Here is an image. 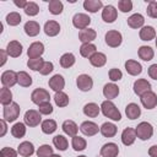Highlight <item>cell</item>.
<instances>
[{
	"label": "cell",
	"instance_id": "1",
	"mask_svg": "<svg viewBox=\"0 0 157 157\" xmlns=\"http://www.w3.org/2000/svg\"><path fill=\"white\" fill-rule=\"evenodd\" d=\"M101 110L103 113L104 117L114 120V121H119L121 119V114L119 112V109L115 107V104L112 101H103L101 104Z\"/></svg>",
	"mask_w": 157,
	"mask_h": 157
},
{
	"label": "cell",
	"instance_id": "2",
	"mask_svg": "<svg viewBox=\"0 0 157 157\" xmlns=\"http://www.w3.org/2000/svg\"><path fill=\"white\" fill-rule=\"evenodd\" d=\"M135 131H136V136H137L140 140H142V141H146V140L151 139L152 135H153V128H152V125H151L150 123H147V121H141V123L136 126Z\"/></svg>",
	"mask_w": 157,
	"mask_h": 157
},
{
	"label": "cell",
	"instance_id": "3",
	"mask_svg": "<svg viewBox=\"0 0 157 157\" xmlns=\"http://www.w3.org/2000/svg\"><path fill=\"white\" fill-rule=\"evenodd\" d=\"M20 112H21V108L17 103L12 102L10 105H6L4 107V113H2V117H4V120L5 121H15L18 115H20Z\"/></svg>",
	"mask_w": 157,
	"mask_h": 157
},
{
	"label": "cell",
	"instance_id": "4",
	"mask_svg": "<svg viewBox=\"0 0 157 157\" xmlns=\"http://www.w3.org/2000/svg\"><path fill=\"white\" fill-rule=\"evenodd\" d=\"M31 101L34 103V104H43V103H47L50 101V94L47 90L44 88H36L32 94H31Z\"/></svg>",
	"mask_w": 157,
	"mask_h": 157
},
{
	"label": "cell",
	"instance_id": "5",
	"mask_svg": "<svg viewBox=\"0 0 157 157\" xmlns=\"http://www.w3.org/2000/svg\"><path fill=\"white\" fill-rule=\"evenodd\" d=\"M123 42V37H121V33L115 31V29H110L105 33V43L107 45L112 47V48H117Z\"/></svg>",
	"mask_w": 157,
	"mask_h": 157
},
{
	"label": "cell",
	"instance_id": "6",
	"mask_svg": "<svg viewBox=\"0 0 157 157\" xmlns=\"http://www.w3.org/2000/svg\"><path fill=\"white\" fill-rule=\"evenodd\" d=\"M25 124L31 126V128H34L37 125H39L40 120H42V117H40V113L38 110H34V109H29L25 113Z\"/></svg>",
	"mask_w": 157,
	"mask_h": 157
},
{
	"label": "cell",
	"instance_id": "7",
	"mask_svg": "<svg viewBox=\"0 0 157 157\" xmlns=\"http://www.w3.org/2000/svg\"><path fill=\"white\" fill-rule=\"evenodd\" d=\"M18 82L17 78V72H15L13 70H6L2 72L1 75V83L4 87H12Z\"/></svg>",
	"mask_w": 157,
	"mask_h": 157
},
{
	"label": "cell",
	"instance_id": "8",
	"mask_svg": "<svg viewBox=\"0 0 157 157\" xmlns=\"http://www.w3.org/2000/svg\"><path fill=\"white\" fill-rule=\"evenodd\" d=\"M91 23V18L86 13H76L72 17V25L74 27H76L77 29H85L88 27V25Z\"/></svg>",
	"mask_w": 157,
	"mask_h": 157
},
{
	"label": "cell",
	"instance_id": "9",
	"mask_svg": "<svg viewBox=\"0 0 157 157\" xmlns=\"http://www.w3.org/2000/svg\"><path fill=\"white\" fill-rule=\"evenodd\" d=\"M76 85H77L80 91L87 92V91H91V88L93 86V80H92L91 76H88L86 74H82L76 78Z\"/></svg>",
	"mask_w": 157,
	"mask_h": 157
},
{
	"label": "cell",
	"instance_id": "10",
	"mask_svg": "<svg viewBox=\"0 0 157 157\" xmlns=\"http://www.w3.org/2000/svg\"><path fill=\"white\" fill-rule=\"evenodd\" d=\"M141 98V103L146 109H153L157 105V94L152 91H148L146 93H144L142 96H140Z\"/></svg>",
	"mask_w": 157,
	"mask_h": 157
},
{
	"label": "cell",
	"instance_id": "11",
	"mask_svg": "<svg viewBox=\"0 0 157 157\" xmlns=\"http://www.w3.org/2000/svg\"><path fill=\"white\" fill-rule=\"evenodd\" d=\"M117 16H118V11H117V9L113 5H107V6L103 7V10H102V18H103L104 22L113 23L117 20Z\"/></svg>",
	"mask_w": 157,
	"mask_h": 157
},
{
	"label": "cell",
	"instance_id": "12",
	"mask_svg": "<svg viewBox=\"0 0 157 157\" xmlns=\"http://www.w3.org/2000/svg\"><path fill=\"white\" fill-rule=\"evenodd\" d=\"M43 53H44V45L42 42H33L27 49V55L29 59L40 58Z\"/></svg>",
	"mask_w": 157,
	"mask_h": 157
},
{
	"label": "cell",
	"instance_id": "13",
	"mask_svg": "<svg viewBox=\"0 0 157 157\" xmlns=\"http://www.w3.org/2000/svg\"><path fill=\"white\" fill-rule=\"evenodd\" d=\"M148 91H151V85L146 78H139L134 82V92L137 96H142Z\"/></svg>",
	"mask_w": 157,
	"mask_h": 157
},
{
	"label": "cell",
	"instance_id": "14",
	"mask_svg": "<svg viewBox=\"0 0 157 157\" xmlns=\"http://www.w3.org/2000/svg\"><path fill=\"white\" fill-rule=\"evenodd\" d=\"M80 130L86 136H93V135H96L99 131V128H98V125L96 123L87 120V121H83L80 125Z\"/></svg>",
	"mask_w": 157,
	"mask_h": 157
},
{
	"label": "cell",
	"instance_id": "15",
	"mask_svg": "<svg viewBox=\"0 0 157 157\" xmlns=\"http://www.w3.org/2000/svg\"><path fill=\"white\" fill-rule=\"evenodd\" d=\"M119 153V147L114 142H108L102 146L101 148V156L102 157H117Z\"/></svg>",
	"mask_w": 157,
	"mask_h": 157
},
{
	"label": "cell",
	"instance_id": "16",
	"mask_svg": "<svg viewBox=\"0 0 157 157\" xmlns=\"http://www.w3.org/2000/svg\"><path fill=\"white\" fill-rule=\"evenodd\" d=\"M6 53L11 58H18L22 54V44L18 40H11L6 47Z\"/></svg>",
	"mask_w": 157,
	"mask_h": 157
},
{
	"label": "cell",
	"instance_id": "17",
	"mask_svg": "<svg viewBox=\"0 0 157 157\" xmlns=\"http://www.w3.org/2000/svg\"><path fill=\"white\" fill-rule=\"evenodd\" d=\"M136 131L135 129L132 128H125L121 132V142L125 145V146H130L135 142L136 140Z\"/></svg>",
	"mask_w": 157,
	"mask_h": 157
},
{
	"label": "cell",
	"instance_id": "18",
	"mask_svg": "<svg viewBox=\"0 0 157 157\" xmlns=\"http://www.w3.org/2000/svg\"><path fill=\"white\" fill-rule=\"evenodd\" d=\"M49 87L53 90V91H55V92H61L63 91V88L65 87V80H64V77L61 76V75H59V74H56V75H54L52 78H49Z\"/></svg>",
	"mask_w": 157,
	"mask_h": 157
},
{
	"label": "cell",
	"instance_id": "19",
	"mask_svg": "<svg viewBox=\"0 0 157 157\" xmlns=\"http://www.w3.org/2000/svg\"><path fill=\"white\" fill-rule=\"evenodd\" d=\"M125 70L131 76H137L142 71V66L136 60H126L125 61Z\"/></svg>",
	"mask_w": 157,
	"mask_h": 157
},
{
	"label": "cell",
	"instance_id": "20",
	"mask_svg": "<svg viewBox=\"0 0 157 157\" xmlns=\"http://www.w3.org/2000/svg\"><path fill=\"white\" fill-rule=\"evenodd\" d=\"M103 94H104V97L108 99V101H110V99H114V98H117L118 97V94H119V87L115 85V83H107V85H104V87H103Z\"/></svg>",
	"mask_w": 157,
	"mask_h": 157
},
{
	"label": "cell",
	"instance_id": "21",
	"mask_svg": "<svg viewBox=\"0 0 157 157\" xmlns=\"http://www.w3.org/2000/svg\"><path fill=\"white\" fill-rule=\"evenodd\" d=\"M17 152L22 157H31L34 153V146L29 141H23V142L20 144V146L17 148Z\"/></svg>",
	"mask_w": 157,
	"mask_h": 157
},
{
	"label": "cell",
	"instance_id": "22",
	"mask_svg": "<svg viewBox=\"0 0 157 157\" xmlns=\"http://www.w3.org/2000/svg\"><path fill=\"white\" fill-rule=\"evenodd\" d=\"M60 32V25L56 21H47L44 25V33L49 37H55L56 34H59Z\"/></svg>",
	"mask_w": 157,
	"mask_h": 157
},
{
	"label": "cell",
	"instance_id": "23",
	"mask_svg": "<svg viewBox=\"0 0 157 157\" xmlns=\"http://www.w3.org/2000/svg\"><path fill=\"white\" fill-rule=\"evenodd\" d=\"M96 37H97V33L92 28H85V29L80 31V33H78V39L82 42V44L91 43L93 39H96Z\"/></svg>",
	"mask_w": 157,
	"mask_h": 157
},
{
	"label": "cell",
	"instance_id": "24",
	"mask_svg": "<svg viewBox=\"0 0 157 157\" xmlns=\"http://www.w3.org/2000/svg\"><path fill=\"white\" fill-rule=\"evenodd\" d=\"M125 114L130 120H135L141 115V108L136 103H129L125 108Z\"/></svg>",
	"mask_w": 157,
	"mask_h": 157
},
{
	"label": "cell",
	"instance_id": "25",
	"mask_svg": "<svg viewBox=\"0 0 157 157\" xmlns=\"http://www.w3.org/2000/svg\"><path fill=\"white\" fill-rule=\"evenodd\" d=\"M61 129L66 135H69L71 137L76 136V134L78 131V126L76 125V123L74 120H65L61 125Z\"/></svg>",
	"mask_w": 157,
	"mask_h": 157
},
{
	"label": "cell",
	"instance_id": "26",
	"mask_svg": "<svg viewBox=\"0 0 157 157\" xmlns=\"http://www.w3.org/2000/svg\"><path fill=\"white\" fill-rule=\"evenodd\" d=\"M23 29H25V32H26L27 36H29V37H36V36L39 33V31H40V26H39V23L36 22V21H27V22L25 23Z\"/></svg>",
	"mask_w": 157,
	"mask_h": 157
},
{
	"label": "cell",
	"instance_id": "27",
	"mask_svg": "<svg viewBox=\"0 0 157 157\" xmlns=\"http://www.w3.org/2000/svg\"><path fill=\"white\" fill-rule=\"evenodd\" d=\"M99 131L104 137H113V136H115L118 128L113 123H103L102 126L99 128Z\"/></svg>",
	"mask_w": 157,
	"mask_h": 157
},
{
	"label": "cell",
	"instance_id": "28",
	"mask_svg": "<svg viewBox=\"0 0 157 157\" xmlns=\"http://www.w3.org/2000/svg\"><path fill=\"white\" fill-rule=\"evenodd\" d=\"M103 7V2L101 0H85L83 1V9L88 12H97Z\"/></svg>",
	"mask_w": 157,
	"mask_h": 157
},
{
	"label": "cell",
	"instance_id": "29",
	"mask_svg": "<svg viewBox=\"0 0 157 157\" xmlns=\"http://www.w3.org/2000/svg\"><path fill=\"white\" fill-rule=\"evenodd\" d=\"M90 63H91V65H93L94 67H102V66H104L105 63H107V56H105V54L97 52V53H94V54L90 58Z\"/></svg>",
	"mask_w": 157,
	"mask_h": 157
},
{
	"label": "cell",
	"instance_id": "30",
	"mask_svg": "<svg viewBox=\"0 0 157 157\" xmlns=\"http://www.w3.org/2000/svg\"><path fill=\"white\" fill-rule=\"evenodd\" d=\"M145 23V18L141 13H134L128 18V25L131 28H140Z\"/></svg>",
	"mask_w": 157,
	"mask_h": 157
},
{
	"label": "cell",
	"instance_id": "31",
	"mask_svg": "<svg viewBox=\"0 0 157 157\" xmlns=\"http://www.w3.org/2000/svg\"><path fill=\"white\" fill-rule=\"evenodd\" d=\"M139 53V56L140 59H142L144 61H150L153 59V55H155V52L151 47H147V45H141L137 50Z\"/></svg>",
	"mask_w": 157,
	"mask_h": 157
},
{
	"label": "cell",
	"instance_id": "32",
	"mask_svg": "<svg viewBox=\"0 0 157 157\" xmlns=\"http://www.w3.org/2000/svg\"><path fill=\"white\" fill-rule=\"evenodd\" d=\"M99 110H101V107H98V104L91 102V103H87L85 107H83V113L86 117L88 118H96L98 117L99 114Z\"/></svg>",
	"mask_w": 157,
	"mask_h": 157
},
{
	"label": "cell",
	"instance_id": "33",
	"mask_svg": "<svg viewBox=\"0 0 157 157\" xmlns=\"http://www.w3.org/2000/svg\"><path fill=\"white\" fill-rule=\"evenodd\" d=\"M94 53H97V47L92 43H83L81 47H80V54L83 56V58H91Z\"/></svg>",
	"mask_w": 157,
	"mask_h": 157
},
{
	"label": "cell",
	"instance_id": "34",
	"mask_svg": "<svg viewBox=\"0 0 157 157\" xmlns=\"http://www.w3.org/2000/svg\"><path fill=\"white\" fill-rule=\"evenodd\" d=\"M141 40H151L156 37V31L152 26H145L140 29V33H139Z\"/></svg>",
	"mask_w": 157,
	"mask_h": 157
},
{
	"label": "cell",
	"instance_id": "35",
	"mask_svg": "<svg viewBox=\"0 0 157 157\" xmlns=\"http://www.w3.org/2000/svg\"><path fill=\"white\" fill-rule=\"evenodd\" d=\"M0 103L2 105H10L12 103V92L7 87H2L0 90Z\"/></svg>",
	"mask_w": 157,
	"mask_h": 157
},
{
	"label": "cell",
	"instance_id": "36",
	"mask_svg": "<svg viewBox=\"0 0 157 157\" xmlns=\"http://www.w3.org/2000/svg\"><path fill=\"white\" fill-rule=\"evenodd\" d=\"M40 128H42V131L44 134H48L49 135V134H53L56 130L58 125H56V121L55 120H53V119H45L44 121H42Z\"/></svg>",
	"mask_w": 157,
	"mask_h": 157
},
{
	"label": "cell",
	"instance_id": "37",
	"mask_svg": "<svg viewBox=\"0 0 157 157\" xmlns=\"http://www.w3.org/2000/svg\"><path fill=\"white\" fill-rule=\"evenodd\" d=\"M75 60L76 59H75V55L72 53H65L60 58V65L64 69H69V67H71L75 64Z\"/></svg>",
	"mask_w": 157,
	"mask_h": 157
},
{
	"label": "cell",
	"instance_id": "38",
	"mask_svg": "<svg viewBox=\"0 0 157 157\" xmlns=\"http://www.w3.org/2000/svg\"><path fill=\"white\" fill-rule=\"evenodd\" d=\"M53 144H54V146H55L59 151H65V150L67 148V146H69V142H67L66 137L63 136V135H56V136H54V137H53Z\"/></svg>",
	"mask_w": 157,
	"mask_h": 157
},
{
	"label": "cell",
	"instance_id": "39",
	"mask_svg": "<svg viewBox=\"0 0 157 157\" xmlns=\"http://www.w3.org/2000/svg\"><path fill=\"white\" fill-rule=\"evenodd\" d=\"M48 9H49V12L53 13V15H60L63 12V2L60 0H50L49 1V5H48Z\"/></svg>",
	"mask_w": 157,
	"mask_h": 157
},
{
	"label": "cell",
	"instance_id": "40",
	"mask_svg": "<svg viewBox=\"0 0 157 157\" xmlns=\"http://www.w3.org/2000/svg\"><path fill=\"white\" fill-rule=\"evenodd\" d=\"M11 134L13 137H23L26 135V125L23 123H16L12 128H11Z\"/></svg>",
	"mask_w": 157,
	"mask_h": 157
},
{
	"label": "cell",
	"instance_id": "41",
	"mask_svg": "<svg viewBox=\"0 0 157 157\" xmlns=\"http://www.w3.org/2000/svg\"><path fill=\"white\" fill-rule=\"evenodd\" d=\"M17 78H18L20 86H22V87H29L32 85V77L26 71H18Z\"/></svg>",
	"mask_w": 157,
	"mask_h": 157
},
{
	"label": "cell",
	"instance_id": "42",
	"mask_svg": "<svg viewBox=\"0 0 157 157\" xmlns=\"http://www.w3.org/2000/svg\"><path fill=\"white\" fill-rule=\"evenodd\" d=\"M54 101H55V104L58 107H66L69 104V96L66 93H64L63 91L61 92H55V96H54Z\"/></svg>",
	"mask_w": 157,
	"mask_h": 157
},
{
	"label": "cell",
	"instance_id": "43",
	"mask_svg": "<svg viewBox=\"0 0 157 157\" xmlns=\"http://www.w3.org/2000/svg\"><path fill=\"white\" fill-rule=\"evenodd\" d=\"M71 145H72V148H74L75 151H83V150L86 148V146H87V142H86V140H85L83 137L76 135V136L72 137Z\"/></svg>",
	"mask_w": 157,
	"mask_h": 157
},
{
	"label": "cell",
	"instance_id": "44",
	"mask_svg": "<svg viewBox=\"0 0 157 157\" xmlns=\"http://www.w3.org/2000/svg\"><path fill=\"white\" fill-rule=\"evenodd\" d=\"M21 21H22V17L18 12H10L6 16V22L9 26H17L21 23Z\"/></svg>",
	"mask_w": 157,
	"mask_h": 157
},
{
	"label": "cell",
	"instance_id": "45",
	"mask_svg": "<svg viewBox=\"0 0 157 157\" xmlns=\"http://www.w3.org/2000/svg\"><path fill=\"white\" fill-rule=\"evenodd\" d=\"M43 64H44V60H43L42 58L28 59V61H27V66H28L31 70H33V71H39V70L42 69Z\"/></svg>",
	"mask_w": 157,
	"mask_h": 157
},
{
	"label": "cell",
	"instance_id": "46",
	"mask_svg": "<svg viewBox=\"0 0 157 157\" xmlns=\"http://www.w3.org/2000/svg\"><path fill=\"white\" fill-rule=\"evenodd\" d=\"M53 155V147L49 145H42L37 150V156L38 157H50Z\"/></svg>",
	"mask_w": 157,
	"mask_h": 157
},
{
	"label": "cell",
	"instance_id": "47",
	"mask_svg": "<svg viewBox=\"0 0 157 157\" xmlns=\"http://www.w3.org/2000/svg\"><path fill=\"white\" fill-rule=\"evenodd\" d=\"M38 12H39V6L33 1H29L25 7V13L28 16H36Z\"/></svg>",
	"mask_w": 157,
	"mask_h": 157
},
{
	"label": "cell",
	"instance_id": "48",
	"mask_svg": "<svg viewBox=\"0 0 157 157\" xmlns=\"http://www.w3.org/2000/svg\"><path fill=\"white\" fill-rule=\"evenodd\" d=\"M118 9L121 12H129L132 10V2L131 0H120L118 2Z\"/></svg>",
	"mask_w": 157,
	"mask_h": 157
},
{
	"label": "cell",
	"instance_id": "49",
	"mask_svg": "<svg viewBox=\"0 0 157 157\" xmlns=\"http://www.w3.org/2000/svg\"><path fill=\"white\" fill-rule=\"evenodd\" d=\"M38 112L43 115H49L53 113V105L50 104V102H47V103H43V104H39L38 105Z\"/></svg>",
	"mask_w": 157,
	"mask_h": 157
},
{
	"label": "cell",
	"instance_id": "50",
	"mask_svg": "<svg viewBox=\"0 0 157 157\" xmlns=\"http://www.w3.org/2000/svg\"><path fill=\"white\" fill-rule=\"evenodd\" d=\"M147 15L152 18H157V1H153L151 0L148 2V6H147Z\"/></svg>",
	"mask_w": 157,
	"mask_h": 157
},
{
	"label": "cell",
	"instance_id": "51",
	"mask_svg": "<svg viewBox=\"0 0 157 157\" xmlns=\"http://www.w3.org/2000/svg\"><path fill=\"white\" fill-rule=\"evenodd\" d=\"M121 77H123V72H121L119 69L113 67V69H110V70H109V78H110L113 82L121 80Z\"/></svg>",
	"mask_w": 157,
	"mask_h": 157
},
{
	"label": "cell",
	"instance_id": "52",
	"mask_svg": "<svg viewBox=\"0 0 157 157\" xmlns=\"http://www.w3.org/2000/svg\"><path fill=\"white\" fill-rule=\"evenodd\" d=\"M17 153L18 152H16L11 147H4L0 151V157H17Z\"/></svg>",
	"mask_w": 157,
	"mask_h": 157
},
{
	"label": "cell",
	"instance_id": "53",
	"mask_svg": "<svg viewBox=\"0 0 157 157\" xmlns=\"http://www.w3.org/2000/svg\"><path fill=\"white\" fill-rule=\"evenodd\" d=\"M53 70H54L53 63H52V61H44V64H43L42 69L39 70V72H40L42 75H49Z\"/></svg>",
	"mask_w": 157,
	"mask_h": 157
},
{
	"label": "cell",
	"instance_id": "54",
	"mask_svg": "<svg viewBox=\"0 0 157 157\" xmlns=\"http://www.w3.org/2000/svg\"><path fill=\"white\" fill-rule=\"evenodd\" d=\"M148 76L153 80H157V64H152L148 67Z\"/></svg>",
	"mask_w": 157,
	"mask_h": 157
},
{
	"label": "cell",
	"instance_id": "55",
	"mask_svg": "<svg viewBox=\"0 0 157 157\" xmlns=\"http://www.w3.org/2000/svg\"><path fill=\"white\" fill-rule=\"evenodd\" d=\"M13 4L17 6V7H21V9H23L25 10V7L27 6V4H28V1H26V0H13Z\"/></svg>",
	"mask_w": 157,
	"mask_h": 157
},
{
	"label": "cell",
	"instance_id": "56",
	"mask_svg": "<svg viewBox=\"0 0 157 157\" xmlns=\"http://www.w3.org/2000/svg\"><path fill=\"white\" fill-rule=\"evenodd\" d=\"M148 155L150 157H157V145H152L148 148Z\"/></svg>",
	"mask_w": 157,
	"mask_h": 157
},
{
	"label": "cell",
	"instance_id": "57",
	"mask_svg": "<svg viewBox=\"0 0 157 157\" xmlns=\"http://www.w3.org/2000/svg\"><path fill=\"white\" fill-rule=\"evenodd\" d=\"M0 124H1V132H0V136L2 137L5 134H6V130H7V126H6V121L2 119L0 120Z\"/></svg>",
	"mask_w": 157,
	"mask_h": 157
},
{
	"label": "cell",
	"instance_id": "58",
	"mask_svg": "<svg viewBox=\"0 0 157 157\" xmlns=\"http://www.w3.org/2000/svg\"><path fill=\"white\" fill-rule=\"evenodd\" d=\"M0 54H1V63H0V65L2 66V65L6 63V55H7V53H6V50L1 49V50H0Z\"/></svg>",
	"mask_w": 157,
	"mask_h": 157
},
{
	"label": "cell",
	"instance_id": "59",
	"mask_svg": "<svg viewBox=\"0 0 157 157\" xmlns=\"http://www.w3.org/2000/svg\"><path fill=\"white\" fill-rule=\"evenodd\" d=\"M50 157H61V156H60V155H54V153H53Z\"/></svg>",
	"mask_w": 157,
	"mask_h": 157
},
{
	"label": "cell",
	"instance_id": "60",
	"mask_svg": "<svg viewBox=\"0 0 157 157\" xmlns=\"http://www.w3.org/2000/svg\"><path fill=\"white\" fill-rule=\"evenodd\" d=\"M156 48H157V38H156Z\"/></svg>",
	"mask_w": 157,
	"mask_h": 157
},
{
	"label": "cell",
	"instance_id": "61",
	"mask_svg": "<svg viewBox=\"0 0 157 157\" xmlns=\"http://www.w3.org/2000/svg\"><path fill=\"white\" fill-rule=\"evenodd\" d=\"M78 157H86V156H78Z\"/></svg>",
	"mask_w": 157,
	"mask_h": 157
}]
</instances>
